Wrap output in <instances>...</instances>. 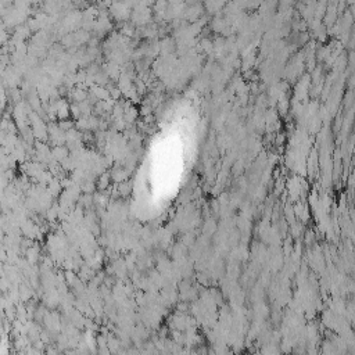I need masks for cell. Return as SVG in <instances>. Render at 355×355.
Masks as SVG:
<instances>
[]
</instances>
